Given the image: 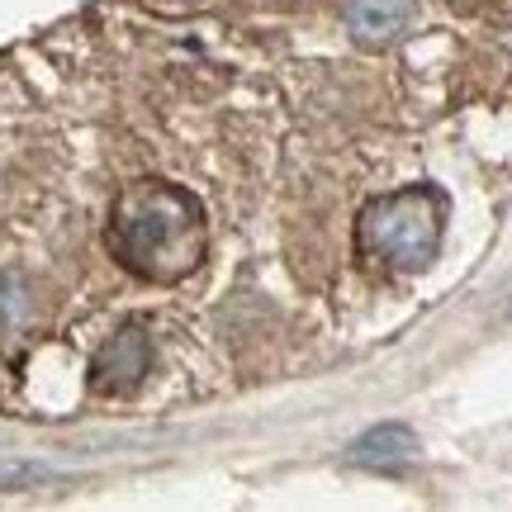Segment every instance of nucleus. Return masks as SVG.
<instances>
[{"mask_svg": "<svg viewBox=\"0 0 512 512\" xmlns=\"http://www.w3.org/2000/svg\"><path fill=\"white\" fill-rule=\"evenodd\" d=\"M114 261L152 285H176L195 275L209 252V219L204 204L171 181H138L110 209L105 228Z\"/></svg>", "mask_w": 512, "mask_h": 512, "instance_id": "1", "label": "nucleus"}, {"mask_svg": "<svg viewBox=\"0 0 512 512\" xmlns=\"http://www.w3.org/2000/svg\"><path fill=\"white\" fill-rule=\"evenodd\" d=\"M446 195L437 185H403L366 200L356 214V247L389 271H427L441 252L446 233Z\"/></svg>", "mask_w": 512, "mask_h": 512, "instance_id": "2", "label": "nucleus"}, {"mask_svg": "<svg viewBox=\"0 0 512 512\" xmlns=\"http://www.w3.org/2000/svg\"><path fill=\"white\" fill-rule=\"evenodd\" d=\"M147 370H152V337H147L143 323H124L119 332H110L105 347L95 351L91 384L100 394H133Z\"/></svg>", "mask_w": 512, "mask_h": 512, "instance_id": "3", "label": "nucleus"}, {"mask_svg": "<svg viewBox=\"0 0 512 512\" xmlns=\"http://www.w3.org/2000/svg\"><path fill=\"white\" fill-rule=\"evenodd\" d=\"M418 15V0H342V19H347V34L356 43H394V38L413 24Z\"/></svg>", "mask_w": 512, "mask_h": 512, "instance_id": "4", "label": "nucleus"}, {"mask_svg": "<svg viewBox=\"0 0 512 512\" xmlns=\"http://www.w3.org/2000/svg\"><path fill=\"white\" fill-rule=\"evenodd\" d=\"M413 456H418V437L403 422H380L351 446V465H366V470H403Z\"/></svg>", "mask_w": 512, "mask_h": 512, "instance_id": "5", "label": "nucleus"}]
</instances>
